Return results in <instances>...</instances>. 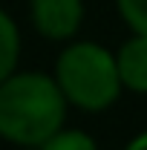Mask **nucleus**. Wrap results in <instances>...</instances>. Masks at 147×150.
<instances>
[{
	"mask_svg": "<svg viewBox=\"0 0 147 150\" xmlns=\"http://www.w3.org/2000/svg\"><path fill=\"white\" fill-rule=\"evenodd\" d=\"M66 121V98L55 75L15 72L0 84V139L18 147H40Z\"/></svg>",
	"mask_w": 147,
	"mask_h": 150,
	"instance_id": "nucleus-1",
	"label": "nucleus"
},
{
	"mask_svg": "<svg viewBox=\"0 0 147 150\" xmlns=\"http://www.w3.org/2000/svg\"><path fill=\"white\" fill-rule=\"evenodd\" d=\"M55 81L66 104L84 112H104L124 90L115 55L95 40H75L64 46L55 61Z\"/></svg>",
	"mask_w": 147,
	"mask_h": 150,
	"instance_id": "nucleus-2",
	"label": "nucleus"
},
{
	"mask_svg": "<svg viewBox=\"0 0 147 150\" xmlns=\"http://www.w3.org/2000/svg\"><path fill=\"white\" fill-rule=\"evenodd\" d=\"M29 18L40 38L72 40L84 23V0H29Z\"/></svg>",
	"mask_w": 147,
	"mask_h": 150,
	"instance_id": "nucleus-3",
	"label": "nucleus"
},
{
	"mask_svg": "<svg viewBox=\"0 0 147 150\" xmlns=\"http://www.w3.org/2000/svg\"><path fill=\"white\" fill-rule=\"evenodd\" d=\"M115 64H118V75L121 84L130 93H147V35H133L124 40L115 52Z\"/></svg>",
	"mask_w": 147,
	"mask_h": 150,
	"instance_id": "nucleus-4",
	"label": "nucleus"
},
{
	"mask_svg": "<svg viewBox=\"0 0 147 150\" xmlns=\"http://www.w3.org/2000/svg\"><path fill=\"white\" fill-rule=\"evenodd\" d=\"M18 61H20V29L0 9V84L18 72Z\"/></svg>",
	"mask_w": 147,
	"mask_h": 150,
	"instance_id": "nucleus-5",
	"label": "nucleus"
},
{
	"mask_svg": "<svg viewBox=\"0 0 147 150\" xmlns=\"http://www.w3.org/2000/svg\"><path fill=\"white\" fill-rule=\"evenodd\" d=\"M37 150H98V144H95V139L90 133H84V130H58Z\"/></svg>",
	"mask_w": 147,
	"mask_h": 150,
	"instance_id": "nucleus-6",
	"label": "nucleus"
},
{
	"mask_svg": "<svg viewBox=\"0 0 147 150\" xmlns=\"http://www.w3.org/2000/svg\"><path fill=\"white\" fill-rule=\"evenodd\" d=\"M115 9L133 35H147V0H115Z\"/></svg>",
	"mask_w": 147,
	"mask_h": 150,
	"instance_id": "nucleus-7",
	"label": "nucleus"
},
{
	"mask_svg": "<svg viewBox=\"0 0 147 150\" xmlns=\"http://www.w3.org/2000/svg\"><path fill=\"white\" fill-rule=\"evenodd\" d=\"M124 150H147V130H144V133H139V136H136V139H133V142H130Z\"/></svg>",
	"mask_w": 147,
	"mask_h": 150,
	"instance_id": "nucleus-8",
	"label": "nucleus"
}]
</instances>
